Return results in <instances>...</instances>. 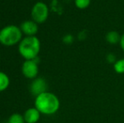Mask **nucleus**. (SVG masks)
Segmentation results:
<instances>
[{
    "label": "nucleus",
    "mask_w": 124,
    "mask_h": 123,
    "mask_svg": "<svg viewBox=\"0 0 124 123\" xmlns=\"http://www.w3.org/2000/svg\"><path fill=\"white\" fill-rule=\"evenodd\" d=\"M35 107L41 115L52 116L60 109V100L55 94L46 91L35 97Z\"/></svg>",
    "instance_id": "f257e3e1"
},
{
    "label": "nucleus",
    "mask_w": 124,
    "mask_h": 123,
    "mask_svg": "<svg viewBox=\"0 0 124 123\" xmlns=\"http://www.w3.org/2000/svg\"><path fill=\"white\" fill-rule=\"evenodd\" d=\"M18 51L25 60H35L41 51V41L37 36H25L18 45Z\"/></svg>",
    "instance_id": "f03ea898"
},
{
    "label": "nucleus",
    "mask_w": 124,
    "mask_h": 123,
    "mask_svg": "<svg viewBox=\"0 0 124 123\" xmlns=\"http://www.w3.org/2000/svg\"><path fill=\"white\" fill-rule=\"evenodd\" d=\"M22 39L23 33L18 25H8L0 30V44L4 46L19 45Z\"/></svg>",
    "instance_id": "7ed1b4c3"
},
{
    "label": "nucleus",
    "mask_w": 124,
    "mask_h": 123,
    "mask_svg": "<svg viewBox=\"0 0 124 123\" xmlns=\"http://www.w3.org/2000/svg\"><path fill=\"white\" fill-rule=\"evenodd\" d=\"M31 20L40 25L47 20L49 17V8L48 5L44 2H36L31 8Z\"/></svg>",
    "instance_id": "20e7f679"
},
{
    "label": "nucleus",
    "mask_w": 124,
    "mask_h": 123,
    "mask_svg": "<svg viewBox=\"0 0 124 123\" xmlns=\"http://www.w3.org/2000/svg\"><path fill=\"white\" fill-rule=\"evenodd\" d=\"M21 72L23 76L28 79H35L38 77L39 67L36 59L25 60L21 66Z\"/></svg>",
    "instance_id": "39448f33"
},
{
    "label": "nucleus",
    "mask_w": 124,
    "mask_h": 123,
    "mask_svg": "<svg viewBox=\"0 0 124 123\" xmlns=\"http://www.w3.org/2000/svg\"><path fill=\"white\" fill-rule=\"evenodd\" d=\"M30 91L35 97L47 91V83L43 78L37 77L31 81L30 84Z\"/></svg>",
    "instance_id": "423d86ee"
},
{
    "label": "nucleus",
    "mask_w": 124,
    "mask_h": 123,
    "mask_svg": "<svg viewBox=\"0 0 124 123\" xmlns=\"http://www.w3.org/2000/svg\"><path fill=\"white\" fill-rule=\"evenodd\" d=\"M20 28L25 36H36L39 31V25L34 20H29L22 22Z\"/></svg>",
    "instance_id": "0eeeda50"
},
{
    "label": "nucleus",
    "mask_w": 124,
    "mask_h": 123,
    "mask_svg": "<svg viewBox=\"0 0 124 123\" xmlns=\"http://www.w3.org/2000/svg\"><path fill=\"white\" fill-rule=\"evenodd\" d=\"M41 114L36 107H30L24 112L23 116L25 123H37L41 119Z\"/></svg>",
    "instance_id": "6e6552de"
},
{
    "label": "nucleus",
    "mask_w": 124,
    "mask_h": 123,
    "mask_svg": "<svg viewBox=\"0 0 124 123\" xmlns=\"http://www.w3.org/2000/svg\"><path fill=\"white\" fill-rule=\"evenodd\" d=\"M120 39H121V36L116 30L108 31L106 35V41L108 44H111V45L117 44V43H119Z\"/></svg>",
    "instance_id": "1a4fd4ad"
},
{
    "label": "nucleus",
    "mask_w": 124,
    "mask_h": 123,
    "mask_svg": "<svg viewBox=\"0 0 124 123\" xmlns=\"http://www.w3.org/2000/svg\"><path fill=\"white\" fill-rule=\"evenodd\" d=\"M10 84V79L8 74L0 71V93L5 91Z\"/></svg>",
    "instance_id": "9d476101"
},
{
    "label": "nucleus",
    "mask_w": 124,
    "mask_h": 123,
    "mask_svg": "<svg viewBox=\"0 0 124 123\" xmlns=\"http://www.w3.org/2000/svg\"><path fill=\"white\" fill-rule=\"evenodd\" d=\"M7 123H25L23 115L19 113H14L8 117Z\"/></svg>",
    "instance_id": "9b49d317"
},
{
    "label": "nucleus",
    "mask_w": 124,
    "mask_h": 123,
    "mask_svg": "<svg viewBox=\"0 0 124 123\" xmlns=\"http://www.w3.org/2000/svg\"><path fill=\"white\" fill-rule=\"evenodd\" d=\"M113 69L118 74L124 73V58L116 60V62L113 64Z\"/></svg>",
    "instance_id": "f8f14e48"
},
{
    "label": "nucleus",
    "mask_w": 124,
    "mask_h": 123,
    "mask_svg": "<svg viewBox=\"0 0 124 123\" xmlns=\"http://www.w3.org/2000/svg\"><path fill=\"white\" fill-rule=\"evenodd\" d=\"M91 3V0H74V5L78 9H86Z\"/></svg>",
    "instance_id": "ddd939ff"
},
{
    "label": "nucleus",
    "mask_w": 124,
    "mask_h": 123,
    "mask_svg": "<svg viewBox=\"0 0 124 123\" xmlns=\"http://www.w3.org/2000/svg\"><path fill=\"white\" fill-rule=\"evenodd\" d=\"M106 60H107L108 62H110V63H113V64H114L116 61V57H115V55L112 54V53H110V54L107 55V57H106Z\"/></svg>",
    "instance_id": "4468645a"
},
{
    "label": "nucleus",
    "mask_w": 124,
    "mask_h": 123,
    "mask_svg": "<svg viewBox=\"0 0 124 123\" xmlns=\"http://www.w3.org/2000/svg\"><path fill=\"white\" fill-rule=\"evenodd\" d=\"M73 40H74V38H73V36L71 35H67V36H65L63 37V41L65 43H67V44H70L73 41Z\"/></svg>",
    "instance_id": "2eb2a0df"
},
{
    "label": "nucleus",
    "mask_w": 124,
    "mask_h": 123,
    "mask_svg": "<svg viewBox=\"0 0 124 123\" xmlns=\"http://www.w3.org/2000/svg\"><path fill=\"white\" fill-rule=\"evenodd\" d=\"M119 45H120L121 49L124 51V34H123L121 36V39H120V41H119Z\"/></svg>",
    "instance_id": "dca6fc26"
}]
</instances>
